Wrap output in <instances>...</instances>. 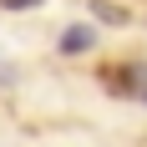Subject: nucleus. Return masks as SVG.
I'll return each mask as SVG.
<instances>
[{"label": "nucleus", "mask_w": 147, "mask_h": 147, "mask_svg": "<svg viewBox=\"0 0 147 147\" xmlns=\"http://www.w3.org/2000/svg\"><path fill=\"white\" fill-rule=\"evenodd\" d=\"M91 15H96L102 26H132V10L117 5V0H91Z\"/></svg>", "instance_id": "obj_2"}, {"label": "nucleus", "mask_w": 147, "mask_h": 147, "mask_svg": "<svg viewBox=\"0 0 147 147\" xmlns=\"http://www.w3.org/2000/svg\"><path fill=\"white\" fill-rule=\"evenodd\" d=\"M5 10H30V5H41V0H0Z\"/></svg>", "instance_id": "obj_3"}, {"label": "nucleus", "mask_w": 147, "mask_h": 147, "mask_svg": "<svg viewBox=\"0 0 147 147\" xmlns=\"http://www.w3.org/2000/svg\"><path fill=\"white\" fill-rule=\"evenodd\" d=\"M91 46H96V30L91 26H66L61 30V51H66V56H81V51H91Z\"/></svg>", "instance_id": "obj_1"}, {"label": "nucleus", "mask_w": 147, "mask_h": 147, "mask_svg": "<svg viewBox=\"0 0 147 147\" xmlns=\"http://www.w3.org/2000/svg\"><path fill=\"white\" fill-rule=\"evenodd\" d=\"M142 102H147V91H142Z\"/></svg>", "instance_id": "obj_4"}]
</instances>
